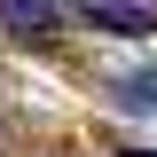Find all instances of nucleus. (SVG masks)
Wrapping results in <instances>:
<instances>
[{"label": "nucleus", "instance_id": "1", "mask_svg": "<svg viewBox=\"0 0 157 157\" xmlns=\"http://www.w3.org/2000/svg\"><path fill=\"white\" fill-rule=\"evenodd\" d=\"M78 24L110 39H157V8H126V0H94V8H78Z\"/></svg>", "mask_w": 157, "mask_h": 157}, {"label": "nucleus", "instance_id": "2", "mask_svg": "<svg viewBox=\"0 0 157 157\" xmlns=\"http://www.w3.org/2000/svg\"><path fill=\"white\" fill-rule=\"evenodd\" d=\"M63 24H78V8H24V0H0V32H24V39H55Z\"/></svg>", "mask_w": 157, "mask_h": 157}, {"label": "nucleus", "instance_id": "4", "mask_svg": "<svg viewBox=\"0 0 157 157\" xmlns=\"http://www.w3.org/2000/svg\"><path fill=\"white\" fill-rule=\"evenodd\" d=\"M126 157H157V149H126Z\"/></svg>", "mask_w": 157, "mask_h": 157}, {"label": "nucleus", "instance_id": "3", "mask_svg": "<svg viewBox=\"0 0 157 157\" xmlns=\"http://www.w3.org/2000/svg\"><path fill=\"white\" fill-rule=\"evenodd\" d=\"M118 102H134V110H157V63H149V71H126V78H118Z\"/></svg>", "mask_w": 157, "mask_h": 157}]
</instances>
